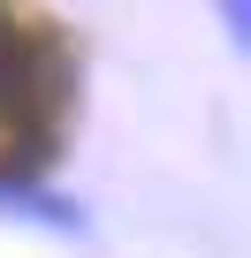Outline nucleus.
Here are the masks:
<instances>
[{
  "label": "nucleus",
  "mask_w": 251,
  "mask_h": 258,
  "mask_svg": "<svg viewBox=\"0 0 251 258\" xmlns=\"http://www.w3.org/2000/svg\"><path fill=\"white\" fill-rule=\"evenodd\" d=\"M221 23H228V38L243 46V38H251V0H221Z\"/></svg>",
  "instance_id": "f257e3e1"
}]
</instances>
